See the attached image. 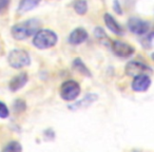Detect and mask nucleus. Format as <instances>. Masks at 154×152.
Listing matches in <instances>:
<instances>
[{
	"label": "nucleus",
	"instance_id": "nucleus-1",
	"mask_svg": "<svg viewBox=\"0 0 154 152\" xmlns=\"http://www.w3.org/2000/svg\"><path fill=\"white\" fill-rule=\"evenodd\" d=\"M41 28V22L37 18L24 20L13 26L11 30L12 36L16 40H24L31 36H34Z\"/></svg>",
	"mask_w": 154,
	"mask_h": 152
},
{
	"label": "nucleus",
	"instance_id": "nucleus-2",
	"mask_svg": "<svg viewBox=\"0 0 154 152\" xmlns=\"http://www.w3.org/2000/svg\"><path fill=\"white\" fill-rule=\"evenodd\" d=\"M58 41V36L54 31L39 30L33 37V45L39 50L53 48Z\"/></svg>",
	"mask_w": 154,
	"mask_h": 152
},
{
	"label": "nucleus",
	"instance_id": "nucleus-3",
	"mask_svg": "<svg viewBox=\"0 0 154 152\" xmlns=\"http://www.w3.org/2000/svg\"><path fill=\"white\" fill-rule=\"evenodd\" d=\"M8 62L14 69H21L30 66L31 56L26 50L14 49L8 55Z\"/></svg>",
	"mask_w": 154,
	"mask_h": 152
},
{
	"label": "nucleus",
	"instance_id": "nucleus-4",
	"mask_svg": "<svg viewBox=\"0 0 154 152\" xmlns=\"http://www.w3.org/2000/svg\"><path fill=\"white\" fill-rule=\"evenodd\" d=\"M82 92L80 85L75 80H66L60 86L59 94L63 101H74Z\"/></svg>",
	"mask_w": 154,
	"mask_h": 152
},
{
	"label": "nucleus",
	"instance_id": "nucleus-5",
	"mask_svg": "<svg viewBox=\"0 0 154 152\" xmlns=\"http://www.w3.org/2000/svg\"><path fill=\"white\" fill-rule=\"evenodd\" d=\"M125 73H126L128 76L131 77H136L139 75H149L152 73V69L149 66L143 64L140 61H129L126 64V68H125Z\"/></svg>",
	"mask_w": 154,
	"mask_h": 152
},
{
	"label": "nucleus",
	"instance_id": "nucleus-6",
	"mask_svg": "<svg viewBox=\"0 0 154 152\" xmlns=\"http://www.w3.org/2000/svg\"><path fill=\"white\" fill-rule=\"evenodd\" d=\"M128 24V29L131 33L135 35H146L150 31V22L147 20L140 19L138 17H131L127 22Z\"/></svg>",
	"mask_w": 154,
	"mask_h": 152
},
{
	"label": "nucleus",
	"instance_id": "nucleus-7",
	"mask_svg": "<svg viewBox=\"0 0 154 152\" xmlns=\"http://www.w3.org/2000/svg\"><path fill=\"white\" fill-rule=\"evenodd\" d=\"M110 45L113 53L120 58H130L135 52V49L132 45L120 40H112Z\"/></svg>",
	"mask_w": 154,
	"mask_h": 152
},
{
	"label": "nucleus",
	"instance_id": "nucleus-8",
	"mask_svg": "<svg viewBox=\"0 0 154 152\" xmlns=\"http://www.w3.org/2000/svg\"><path fill=\"white\" fill-rule=\"evenodd\" d=\"M97 98H98V95L97 94H95V93H88L82 99L74 101L71 105H69L68 108L70 110H72V111H78V110L86 109V108L90 107L92 104H94L97 101Z\"/></svg>",
	"mask_w": 154,
	"mask_h": 152
},
{
	"label": "nucleus",
	"instance_id": "nucleus-9",
	"mask_svg": "<svg viewBox=\"0 0 154 152\" xmlns=\"http://www.w3.org/2000/svg\"><path fill=\"white\" fill-rule=\"evenodd\" d=\"M152 80L149 75H139L133 78L131 88L135 92H146L151 87Z\"/></svg>",
	"mask_w": 154,
	"mask_h": 152
},
{
	"label": "nucleus",
	"instance_id": "nucleus-10",
	"mask_svg": "<svg viewBox=\"0 0 154 152\" xmlns=\"http://www.w3.org/2000/svg\"><path fill=\"white\" fill-rule=\"evenodd\" d=\"M88 39V32L84 28H76L70 33L68 41L70 45H79Z\"/></svg>",
	"mask_w": 154,
	"mask_h": 152
},
{
	"label": "nucleus",
	"instance_id": "nucleus-11",
	"mask_svg": "<svg viewBox=\"0 0 154 152\" xmlns=\"http://www.w3.org/2000/svg\"><path fill=\"white\" fill-rule=\"evenodd\" d=\"M28 80H29L28 73H26V72L19 73V74L15 75L11 79V82H9V89L12 92H17V91L21 90V89L26 86Z\"/></svg>",
	"mask_w": 154,
	"mask_h": 152
},
{
	"label": "nucleus",
	"instance_id": "nucleus-12",
	"mask_svg": "<svg viewBox=\"0 0 154 152\" xmlns=\"http://www.w3.org/2000/svg\"><path fill=\"white\" fill-rule=\"evenodd\" d=\"M103 21H105L107 28L109 29L113 34L118 35V36L124 35V29H122V26L118 23L117 20H116L111 14L106 13L105 15H103Z\"/></svg>",
	"mask_w": 154,
	"mask_h": 152
},
{
	"label": "nucleus",
	"instance_id": "nucleus-13",
	"mask_svg": "<svg viewBox=\"0 0 154 152\" xmlns=\"http://www.w3.org/2000/svg\"><path fill=\"white\" fill-rule=\"evenodd\" d=\"M41 0H20V3L18 5V13L24 14L26 12L32 11L33 9L37 7L40 3Z\"/></svg>",
	"mask_w": 154,
	"mask_h": 152
},
{
	"label": "nucleus",
	"instance_id": "nucleus-14",
	"mask_svg": "<svg viewBox=\"0 0 154 152\" xmlns=\"http://www.w3.org/2000/svg\"><path fill=\"white\" fill-rule=\"evenodd\" d=\"M72 66L75 71H77V72L80 73L82 75H84L86 77H92V73L89 70L88 67L86 66V64L82 60V58H75Z\"/></svg>",
	"mask_w": 154,
	"mask_h": 152
},
{
	"label": "nucleus",
	"instance_id": "nucleus-15",
	"mask_svg": "<svg viewBox=\"0 0 154 152\" xmlns=\"http://www.w3.org/2000/svg\"><path fill=\"white\" fill-rule=\"evenodd\" d=\"M73 8L78 15H85L88 12V2L87 0H74Z\"/></svg>",
	"mask_w": 154,
	"mask_h": 152
},
{
	"label": "nucleus",
	"instance_id": "nucleus-16",
	"mask_svg": "<svg viewBox=\"0 0 154 152\" xmlns=\"http://www.w3.org/2000/svg\"><path fill=\"white\" fill-rule=\"evenodd\" d=\"M22 151H23V149H22L21 144L17 141H12L3 147L1 152H22Z\"/></svg>",
	"mask_w": 154,
	"mask_h": 152
},
{
	"label": "nucleus",
	"instance_id": "nucleus-17",
	"mask_svg": "<svg viewBox=\"0 0 154 152\" xmlns=\"http://www.w3.org/2000/svg\"><path fill=\"white\" fill-rule=\"evenodd\" d=\"M94 36L96 37L97 40H99L101 43H105V45H107L108 42L111 43V40H110V38L108 37V35L106 34L103 29L99 28V26H97L94 30Z\"/></svg>",
	"mask_w": 154,
	"mask_h": 152
},
{
	"label": "nucleus",
	"instance_id": "nucleus-18",
	"mask_svg": "<svg viewBox=\"0 0 154 152\" xmlns=\"http://www.w3.org/2000/svg\"><path fill=\"white\" fill-rule=\"evenodd\" d=\"M13 110L16 113H22L26 110V104L23 99H16L13 105Z\"/></svg>",
	"mask_w": 154,
	"mask_h": 152
},
{
	"label": "nucleus",
	"instance_id": "nucleus-19",
	"mask_svg": "<svg viewBox=\"0 0 154 152\" xmlns=\"http://www.w3.org/2000/svg\"><path fill=\"white\" fill-rule=\"evenodd\" d=\"M141 45L145 49H151L152 45H153V33H149L146 34V36L141 39Z\"/></svg>",
	"mask_w": 154,
	"mask_h": 152
},
{
	"label": "nucleus",
	"instance_id": "nucleus-20",
	"mask_svg": "<svg viewBox=\"0 0 154 152\" xmlns=\"http://www.w3.org/2000/svg\"><path fill=\"white\" fill-rule=\"evenodd\" d=\"M10 116V109L2 101H0V118L5 119Z\"/></svg>",
	"mask_w": 154,
	"mask_h": 152
},
{
	"label": "nucleus",
	"instance_id": "nucleus-21",
	"mask_svg": "<svg viewBox=\"0 0 154 152\" xmlns=\"http://www.w3.org/2000/svg\"><path fill=\"white\" fill-rule=\"evenodd\" d=\"M113 9H114V11L116 12V14H118V15H120V14H122V7H120L119 2H118V0H114V3H113Z\"/></svg>",
	"mask_w": 154,
	"mask_h": 152
},
{
	"label": "nucleus",
	"instance_id": "nucleus-22",
	"mask_svg": "<svg viewBox=\"0 0 154 152\" xmlns=\"http://www.w3.org/2000/svg\"><path fill=\"white\" fill-rule=\"evenodd\" d=\"M10 2H11V0H0V12H2L3 10L7 9Z\"/></svg>",
	"mask_w": 154,
	"mask_h": 152
},
{
	"label": "nucleus",
	"instance_id": "nucleus-23",
	"mask_svg": "<svg viewBox=\"0 0 154 152\" xmlns=\"http://www.w3.org/2000/svg\"><path fill=\"white\" fill-rule=\"evenodd\" d=\"M133 152H140V151H138V150H134Z\"/></svg>",
	"mask_w": 154,
	"mask_h": 152
}]
</instances>
